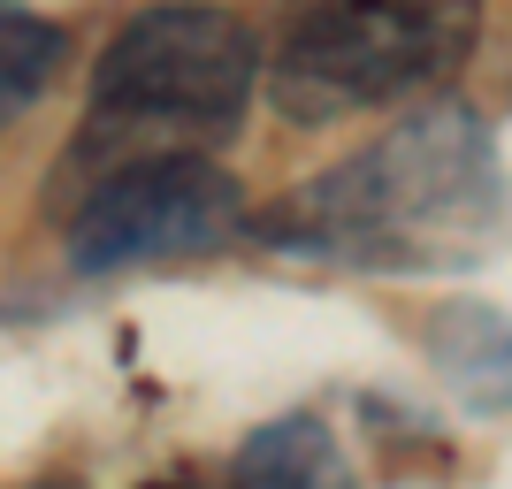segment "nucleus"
<instances>
[{"label": "nucleus", "instance_id": "obj_1", "mask_svg": "<svg viewBox=\"0 0 512 489\" xmlns=\"http://www.w3.org/2000/svg\"><path fill=\"white\" fill-rule=\"evenodd\" d=\"M497 222H505L497 123L459 100L413 107L375 146L299 184L276 214H260L268 245L375 276L467 268L497 245Z\"/></svg>", "mask_w": 512, "mask_h": 489}, {"label": "nucleus", "instance_id": "obj_2", "mask_svg": "<svg viewBox=\"0 0 512 489\" xmlns=\"http://www.w3.org/2000/svg\"><path fill=\"white\" fill-rule=\"evenodd\" d=\"M253 85V23L230 8H207V0H161L107 39L69 161L107 176L123 161H153V153H207L245 130Z\"/></svg>", "mask_w": 512, "mask_h": 489}, {"label": "nucleus", "instance_id": "obj_3", "mask_svg": "<svg viewBox=\"0 0 512 489\" xmlns=\"http://www.w3.org/2000/svg\"><path fill=\"white\" fill-rule=\"evenodd\" d=\"M482 8L490 0H291L260 54L268 100L299 130L428 100L467 69Z\"/></svg>", "mask_w": 512, "mask_h": 489}, {"label": "nucleus", "instance_id": "obj_4", "mask_svg": "<svg viewBox=\"0 0 512 489\" xmlns=\"http://www.w3.org/2000/svg\"><path fill=\"white\" fill-rule=\"evenodd\" d=\"M245 192L207 153H153L92 176L85 207L69 214V268H146V260H199L237 245Z\"/></svg>", "mask_w": 512, "mask_h": 489}, {"label": "nucleus", "instance_id": "obj_5", "mask_svg": "<svg viewBox=\"0 0 512 489\" xmlns=\"http://www.w3.org/2000/svg\"><path fill=\"white\" fill-rule=\"evenodd\" d=\"M230 489H360V474L344 467L337 436L314 413H283L237 444Z\"/></svg>", "mask_w": 512, "mask_h": 489}, {"label": "nucleus", "instance_id": "obj_6", "mask_svg": "<svg viewBox=\"0 0 512 489\" xmlns=\"http://www.w3.org/2000/svg\"><path fill=\"white\" fill-rule=\"evenodd\" d=\"M69 31L31 16V8H0V130H16L31 107L46 100V85L62 77Z\"/></svg>", "mask_w": 512, "mask_h": 489}, {"label": "nucleus", "instance_id": "obj_7", "mask_svg": "<svg viewBox=\"0 0 512 489\" xmlns=\"http://www.w3.org/2000/svg\"><path fill=\"white\" fill-rule=\"evenodd\" d=\"M146 489H192V482H146Z\"/></svg>", "mask_w": 512, "mask_h": 489}]
</instances>
